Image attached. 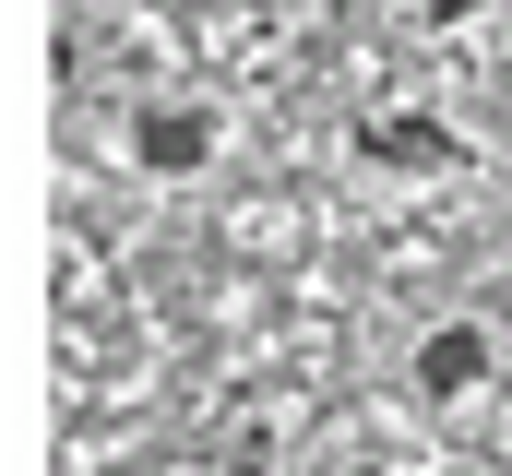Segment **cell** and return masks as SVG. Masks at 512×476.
I'll return each mask as SVG.
<instances>
[{
	"label": "cell",
	"mask_w": 512,
	"mask_h": 476,
	"mask_svg": "<svg viewBox=\"0 0 512 476\" xmlns=\"http://www.w3.org/2000/svg\"><path fill=\"white\" fill-rule=\"evenodd\" d=\"M120 155L143 179H203V167L227 155V119L203 108V96H143V108L120 119Z\"/></svg>",
	"instance_id": "obj_1"
},
{
	"label": "cell",
	"mask_w": 512,
	"mask_h": 476,
	"mask_svg": "<svg viewBox=\"0 0 512 476\" xmlns=\"http://www.w3.org/2000/svg\"><path fill=\"white\" fill-rule=\"evenodd\" d=\"M358 155H370L382 179H441L465 143H453V119H441V108H382L370 131H358Z\"/></svg>",
	"instance_id": "obj_2"
},
{
	"label": "cell",
	"mask_w": 512,
	"mask_h": 476,
	"mask_svg": "<svg viewBox=\"0 0 512 476\" xmlns=\"http://www.w3.org/2000/svg\"><path fill=\"white\" fill-rule=\"evenodd\" d=\"M489 369H501L489 322H441V334H417V393H429V405H465V393H489Z\"/></svg>",
	"instance_id": "obj_3"
},
{
	"label": "cell",
	"mask_w": 512,
	"mask_h": 476,
	"mask_svg": "<svg viewBox=\"0 0 512 476\" xmlns=\"http://www.w3.org/2000/svg\"><path fill=\"white\" fill-rule=\"evenodd\" d=\"M465 12H489V0H429V24H465Z\"/></svg>",
	"instance_id": "obj_4"
}]
</instances>
